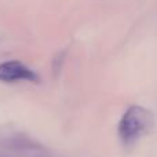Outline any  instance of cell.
<instances>
[{
    "mask_svg": "<svg viewBox=\"0 0 157 157\" xmlns=\"http://www.w3.org/2000/svg\"><path fill=\"white\" fill-rule=\"evenodd\" d=\"M155 119L150 110L142 106H130L121 116L117 127V134L124 146H132L141 138L149 134Z\"/></svg>",
    "mask_w": 157,
    "mask_h": 157,
    "instance_id": "6da1fadb",
    "label": "cell"
},
{
    "mask_svg": "<svg viewBox=\"0 0 157 157\" xmlns=\"http://www.w3.org/2000/svg\"><path fill=\"white\" fill-rule=\"evenodd\" d=\"M0 80L6 83H14L19 80L37 81V76L19 61H7L0 63Z\"/></svg>",
    "mask_w": 157,
    "mask_h": 157,
    "instance_id": "7a4b0ae2",
    "label": "cell"
}]
</instances>
